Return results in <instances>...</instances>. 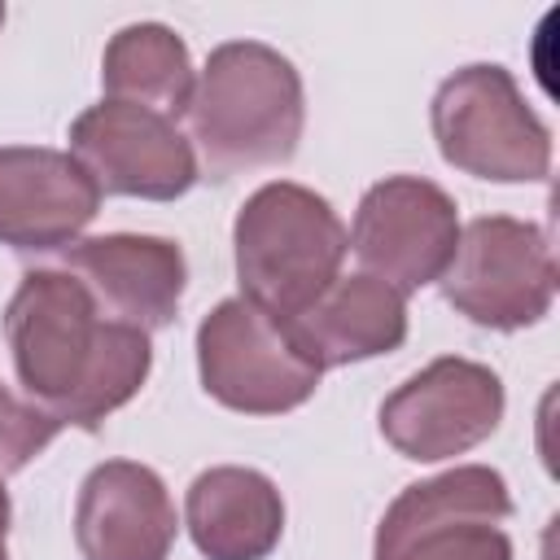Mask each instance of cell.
I'll use <instances>...</instances> for the list:
<instances>
[{"instance_id": "8992f818", "label": "cell", "mask_w": 560, "mask_h": 560, "mask_svg": "<svg viewBox=\"0 0 560 560\" xmlns=\"http://www.w3.org/2000/svg\"><path fill=\"white\" fill-rule=\"evenodd\" d=\"M508 516L512 499L499 472L481 464L451 468L389 503L376 529V560H512V542L499 529Z\"/></svg>"}, {"instance_id": "52a82bcc", "label": "cell", "mask_w": 560, "mask_h": 560, "mask_svg": "<svg viewBox=\"0 0 560 560\" xmlns=\"http://www.w3.org/2000/svg\"><path fill=\"white\" fill-rule=\"evenodd\" d=\"M446 302L481 328H525L551 311L556 258L538 228L521 219H472L442 271Z\"/></svg>"}, {"instance_id": "6da1fadb", "label": "cell", "mask_w": 560, "mask_h": 560, "mask_svg": "<svg viewBox=\"0 0 560 560\" xmlns=\"http://www.w3.org/2000/svg\"><path fill=\"white\" fill-rule=\"evenodd\" d=\"M4 332L22 389L61 424L96 429L149 376V332L101 319L96 298L70 271L22 276Z\"/></svg>"}, {"instance_id": "30bf717a", "label": "cell", "mask_w": 560, "mask_h": 560, "mask_svg": "<svg viewBox=\"0 0 560 560\" xmlns=\"http://www.w3.org/2000/svg\"><path fill=\"white\" fill-rule=\"evenodd\" d=\"M74 162L96 179L101 192L171 201L192 188L197 158L175 122L144 105L101 101L70 127Z\"/></svg>"}, {"instance_id": "d6986e66", "label": "cell", "mask_w": 560, "mask_h": 560, "mask_svg": "<svg viewBox=\"0 0 560 560\" xmlns=\"http://www.w3.org/2000/svg\"><path fill=\"white\" fill-rule=\"evenodd\" d=\"M0 22H4V4H0Z\"/></svg>"}, {"instance_id": "277c9868", "label": "cell", "mask_w": 560, "mask_h": 560, "mask_svg": "<svg viewBox=\"0 0 560 560\" xmlns=\"http://www.w3.org/2000/svg\"><path fill=\"white\" fill-rule=\"evenodd\" d=\"M433 136L451 166L529 184L551 171V136L503 66H464L433 96Z\"/></svg>"}, {"instance_id": "7c38bea8", "label": "cell", "mask_w": 560, "mask_h": 560, "mask_svg": "<svg viewBox=\"0 0 560 560\" xmlns=\"http://www.w3.org/2000/svg\"><path fill=\"white\" fill-rule=\"evenodd\" d=\"M83 560H166L175 542V508L162 477L131 459L88 472L74 512Z\"/></svg>"}, {"instance_id": "7a4b0ae2", "label": "cell", "mask_w": 560, "mask_h": 560, "mask_svg": "<svg viewBox=\"0 0 560 560\" xmlns=\"http://www.w3.org/2000/svg\"><path fill=\"white\" fill-rule=\"evenodd\" d=\"M184 114L210 179L280 166L302 140V79L276 48L236 39L210 52Z\"/></svg>"}, {"instance_id": "5b68a950", "label": "cell", "mask_w": 560, "mask_h": 560, "mask_svg": "<svg viewBox=\"0 0 560 560\" xmlns=\"http://www.w3.org/2000/svg\"><path fill=\"white\" fill-rule=\"evenodd\" d=\"M197 363L206 394L249 416H276L302 407L324 372L298 346L289 319L267 315L249 298H228L201 319Z\"/></svg>"}, {"instance_id": "9c48e42d", "label": "cell", "mask_w": 560, "mask_h": 560, "mask_svg": "<svg viewBox=\"0 0 560 560\" xmlns=\"http://www.w3.org/2000/svg\"><path fill=\"white\" fill-rule=\"evenodd\" d=\"M455 241H459L455 201L429 179L394 175L363 192L350 249L359 254L368 276L385 280L398 293H411L442 280Z\"/></svg>"}, {"instance_id": "8fae6325", "label": "cell", "mask_w": 560, "mask_h": 560, "mask_svg": "<svg viewBox=\"0 0 560 560\" xmlns=\"http://www.w3.org/2000/svg\"><path fill=\"white\" fill-rule=\"evenodd\" d=\"M96 179L57 149H0V245L61 249L96 214Z\"/></svg>"}, {"instance_id": "5bb4252c", "label": "cell", "mask_w": 560, "mask_h": 560, "mask_svg": "<svg viewBox=\"0 0 560 560\" xmlns=\"http://www.w3.org/2000/svg\"><path fill=\"white\" fill-rule=\"evenodd\" d=\"M289 328L319 368H341L398 350L407 337V306L385 280L350 276L332 280V289L311 311L289 319Z\"/></svg>"}, {"instance_id": "3957f363", "label": "cell", "mask_w": 560, "mask_h": 560, "mask_svg": "<svg viewBox=\"0 0 560 560\" xmlns=\"http://www.w3.org/2000/svg\"><path fill=\"white\" fill-rule=\"evenodd\" d=\"M350 236L332 206L302 184H267L236 214V276L254 306L298 319L337 280Z\"/></svg>"}, {"instance_id": "ba28073f", "label": "cell", "mask_w": 560, "mask_h": 560, "mask_svg": "<svg viewBox=\"0 0 560 560\" xmlns=\"http://www.w3.org/2000/svg\"><path fill=\"white\" fill-rule=\"evenodd\" d=\"M503 420V385L472 359H433L381 402L385 442L420 464H438L486 442Z\"/></svg>"}, {"instance_id": "4fadbf2b", "label": "cell", "mask_w": 560, "mask_h": 560, "mask_svg": "<svg viewBox=\"0 0 560 560\" xmlns=\"http://www.w3.org/2000/svg\"><path fill=\"white\" fill-rule=\"evenodd\" d=\"M70 271L118 324L166 328L184 298V254L162 236H92L70 245Z\"/></svg>"}, {"instance_id": "ac0fdd59", "label": "cell", "mask_w": 560, "mask_h": 560, "mask_svg": "<svg viewBox=\"0 0 560 560\" xmlns=\"http://www.w3.org/2000/svg\"><path fill=\"white\" fill-rule=\"evenodd\" d=\"M4 534H9V494H4V486H0V560H9V556H4Z\"/></svg>"}, {"instance_id": "2e32d148", "label": "cell", "mask_w": 560, "mask_h": 560, "mask_svg": "<svg viewBox=\"0 0 560 560\" xmlns=\"http://www.w3.org/2000/svg\"><path fill=\"white\" fill-rule=\"evenodd\" d=\"M101 83L109 101L179 114L192 101V61L175 31L158 22H136L109 39L101 61Z\"/></svg>"}, {"instance_id": "9a60e30c", "label": "cell", "mask_w": 560, "mask_h": 560, "mask_svg": "<svg viewBox=\"0 0 560 560\" xmlns=\"http://www.w3.org/2000/svg\"><path fill=\"white\" fill-rule=\"evenodd\" d=\"M280 529V490L254 468H210L188 490V534L210 560H262Z\"/></svg>"}, {"instance_id": "e0dca14e", "label": "cell", "mask_w": 560, "mask_h": 560, "mask_svg": "<svg viewBox=\"0 0 560 560\" xmlns=\"http://www.w3.org/2000/svg\"><path fill=\"white\" fill-rule=\"evenodd\" d=\"M61 420H52L44 407L13 398L0 385V477L4 472H22L52 438H57Z\"/></svg>"}]
</instances>
